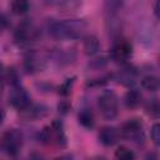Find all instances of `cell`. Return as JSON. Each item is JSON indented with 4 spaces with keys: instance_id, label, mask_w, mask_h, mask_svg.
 Segmentation results:
<instances>
[{
    "instance_id": "cell-1",
    "label": "cell",
    "mask_w": 160,
    "mask_h": 160,
    "mask_svg": "<svg viewBox=\"0 0 160 160\" xmlns=\"http://www.w3.org/2000/svg\"><path fill=\"white\" fill-rule=\"evenodd\" d=\"M88 24L81 19H70L64 21H55L49 26V34L56 40H76L82 38Z\"/></svg>"
},
{
    "instance_id": "cell-2",
    "label": "cell",
    "mask_w": 160,
    "mask_h": 160,
    "mask_svg": "<svg viewBox=\"0 0 160 160\" xmlns=\"http://www.w3.org/2000/svg\"><path fill=\"white\" fill-rule=\"evenodd\" d=\"M39 139L42 144H48V145H58L60 148L66 145V136H65V131H64V126L60 121H54L51 122V125L45 126L40 135Z\"/></svg>"
},
{
    "instance_id": "cell-3",
    "label": "cell",
    "mask_w": 160,
    "mask_h": 160,
    "mask_svg": "<svg viewBox=\"0 0 160 160\" xmlns=\"http://www.w3.org/2000/svg\"><path fill=\"white\" fill-rule=\"evenodd\" d=\"M98 106L104 119L112 120L118 116L119 112V100L115 92L106 90L102 91L98 99Z\"/></svg>"
},
{
    "instance_id": "cell-4",
    "label": "cell",
    "mask_w": 160,
    "mask_h": 160,
    "mask_svg": "<svg viewBox=\"0 0 160 160\" xmlns=\"http://www.w3.org/2000/svg\"><path fill=\"white\" fill-rule=\"evenodd\" d=\"M22 141H24V138L21 131H19L18 129H10L2 135L1 146L8 155L16 156L22 148Z\"/></svg>"
},
{
    "instance_id": "cell-5",
    "label": "cell",
    "mask_w": 160,
    "mask_h": 160,
    "mask_svg": "<svg viewBox=\"0 0 160 160\" xmlns=\"http://www.w3.org/2000/svg\"><path fill=\"white\" fill-rule=\"evenodd\" d=\"M39 38V30L31 21H22L15 30V40L21 45H29Z\"/></svg>"
},
{
    "instance_id": "cell-6",
    "label": "cell",
    "mask_w": 160,
    "mask_h": 160,
    "mask_svg": "<svg viewBox=\"0 0 160 160\" xmlns=\"http://www.w3.org/2000/svg\"><path fill=\"white\" fill-rule=\"evenodd\" d=\"M120 136H122L124 139L140 144L144 141V130H142V125L139 120L132 119L126 121L120 130Z\"/></svg>"
},
{
    "instance_id": "cell-7",
    "label": "cell",
    "mask_w": 160,
    "mask_h": 160,
    "mask_svg": "<svg viewBox=\"0 0 160 160\" xmlns=\"http://www.w3.org/2000/svg\"><path fill=\"white\" fill-rule=\"evenodd\" d=\"M11 86L12 88L9 94V102L16 110L24 111L25 109H28L30 106V96L26 92V90L22 86H20L19 84H15Z\"/></svg>"
},
{
    "instance_id": "cell-8",
    "label": "cell",
    "mask_w": 160,
    "mask_h": 160,
    "mask_svg": "<svg viewBox=\"0 0 160 160\" xmlns=\"http://www.w3.org/2000/svg\"><path fill=\"white\" fill-rule=\"evenodd\" d=\"M45 65H46L45 56L40 52H36V51L29 52L24 59V68L28 72H31V74L44 70Z\"/></svg>"
},
{
    "instance_id": "cell-9",
    "label": "cell",
    "mask_w": 160,
    "mask_h": 160,
    "mask_svg": "<svg viewBox=\"0 0 160 160\" xmlns=\"http://www.w3.org/2000/svg\"><path fill=\"white\" fill-rule=\"evenodd\" d=\"M131 54H132V46L130 42H128L125 40L118 41L111 49V58L116 62L128 61L131 58Z\"/></svg>"
},
{
    "instance_id": "cell-10",
    "label": "cell",
    "mask_w": 160,
    "mask_h": 160,
    "mask_svg": "<svg viewBox=\"0 0 160 160\" xmlns=\"http://www.w3.org/2000/svg\"><path fill=\"white\" fill-rule=\"evenodd\" d=\"M120 132L112 126H104L99 131V141L105 146H112L118 142Z\"/></svg>"
},
{
    "instance_id": "cell-11",
    "label": "cell",
    "mask_w": 160,
    "mask_h": 160,
    "mask_svg": "<svg viewBox=\"0 0 160 160\" xmlns=\"http://www.w3.org/2000/svg\"><path fill=\"white\" fill-rule=\"evenodd\" d=\"M138 72L131 66H125L118 72V80L125 86H131L136 80Z\"/></svg>"
},
{
    "instance_id": "cell-12",
    "label": "cell",
    "mask_w": 160,
    "mask_h": 160,
    "mask_svg": "<svg viewBox=\"0 0 160 160\" xmlns=\"http://www.w3.org/2000/svg\"><path fill=\"white\" fill-rule=\"evenodd\" d=\"M82 48H84V51L85 54L88 55H94L99 51L100 49V42L99 40L95 38V36H86L84 39V44H82Z\"/></svg>"
},
{
    "instance_id": "cell-13",
    "label": "cell",
    "mask_w": 160,
    "mask_h": 160,
    "mask_svg": "<svg viewBox=\"0 0 160 160\" xmlns=\"http://www.w3.org/2000/svg\"><path fill=\"white\" fill-rule=\"evenodd\" d=\"M124 100H125V105L129 109H135V108L139 106V104L141 101V95L136 90H129L125 94V99Z\"/></svg>"
},
{
    "instance_id": "cell-14",
    "label": "cell",
    "mask_w": 160,
    "mask_h": 160,
    "mask_svg": "<svg viewBox=\"0 0 160 160\" xmlns=\"http://www.w3.org/2000/svg\"><path fill=\"white\" fill-rule=\"evenodd\" d=\"M78 119H79V122H80L84 128H86V129H91V128L94 126V124H95L94 115H92V112H91L89 109H82V110L79 112Z\"/></svg>"
},
{
    "instance_id": "cell-15",
    "label": "cell",
    "mask_w": 160,
    "mask_h": 160,
    "mask_svg": "<svg viewBox=\"0 0 160 160\" xmlns=\"http://www.w3.org/2000/svg\"><path fill=\"white\" fill-rule=\"evenodd\" d=\"M29 10V0H12L11 12L15 15H24Z\"/></svg>"
},
{
    "instance_id": "cell-16",
    "label": "cell",
    "mask_w": 160,
    "mask_h": 160,
    "mask_svg": "<svg viewBox=\"0 0 160 160\" xmlns=\"http://www.w3.org/2000/svg\"><path fill=\"white\" fill-rule=\"evenodd\" d=\"M141 85L144 89H146L149 91H156V90H159V79L154 75L144 76L141 80Z\"/></svg>"
},
{
    "instance_id": "cell-17",
    "label": "cell",
    "mask_w": 160,
    "mask_h": 160,
    "mask_svg": "<svg viewBox=\"0 0 160 160\" xmlns=\"http://www.w3.org/2000/svg\"><path fill=\"white\" fill-rule=\"evenodd\" d=\"M115 158L120 159V160H131V159L135 158V155H134V152L130 149H128L125 146H120L115 151Z\"/></svg>"
},
{
    "instance_id": "cell-18",
    "label": "cell",
    "mask_w": 160,
    "mask_h": 160,
    "mask_svg": "<svg viewBox=\"0 0 160 160\" xmlns=\"http://www.w3.org/2000/svg\"><path fill=\"white\" fill-rule=\"evenodd\" d=\"M45 2L50 6H56L61 9H70L74 0H45Z\"/></svg>"
},
{
    "instance_id": "cell-19",
    "label": "cell",
    "mask_w": 160,
    "mask_h": 160,
    "mask_svg": "<svg viewBox=\"0 0 160 160\" xmlns=\"http://www.w3.org/2000/svg\"><path fill=\"white\" fill-rule=\"evenodd\" d=\"M122 5V0H106V11L111 15V14H115L118 10H120Z\"/></svg>"
},
{
    "instance_id": "cell-20",
    "label": "cell",
    "mask_w": 160,
    "mask_h": 160,
    "mask_svg": "<svg viewBox=\"0 0 160 160\" xmlns=\"http://www.w3.org/2000/svg\"><path fill=\"white\" fill-rule=\"evenodd\" d=\"M150 136H151V140L155 145H159L160 144V125L159 124H154L151 130H150Z\"/></svg>"
},
{
    "instance_id": "cell-21",
    "label": "cell",
    "mask_w": 160,
    "mask_h": 160,
    "mask_svg": "<svg viewBox=\"0 0 160 160\" xmlns=\"http://www.w3.org/2000/svg\"><path fill=\"white\" fill-rule=\"evenodd\" d=\"M72 82H74V78H72V79H68V80L60 86L59 92H60L61 95H66V94H69V92H70V89H71V86H72Z\"/></svg>"
},
{
    "instance_id": "cell-22",
    "label": "cell",
    "mask_w": 160,
    "mask_h": 160,
    "mask_svg": "<svg viewBox=\"0 0 160 160\" xmlns=\"http://www.w3.org/2000/svg\"><path fill=\"white\" fill-rule=\"evenodd\" d=\"M146 109H148V111H149L151 115L158 116V114H159V104H158V101H156V100L150 101Z\"/></svg>"
},
{
    "instance_id": "cell-23",
    "label": "cell",
    "mask_w": 160,
    "mask_h": 160,
    "mask_svg": "<svg viewBox=\"0 0 160 160\" xmlns=\"http://www.w3.org/2000/svg\"><path fill=\"white\" fill-rule=\"evenodd\" d=\"M6 24H8V22H6V19H5L2 15H0V32L6 28Z\"/></svg>"
},
{
    "instance_id": "cell-24",
    "label": "cell",
    "mask_w": 160,
    "mask_h": 160,
    "mask_svg": "<svg viewBox=\"0 0 160 160\" xmlns=\"http://www.w3.org/2000/svg\"><path fill=\"white\" fill-rule=\"evenodd\" d=\"M4 118H5V112H4V110H2V108L0 106V124L2 122V120H4Z\"/></svg>"
},
{
    "instance_id": "cell-25",
    "label": "cell",
    "mask_w": 160,
    "mask_h": 160,
    "mask_svg": "<svg viewBox=\"0 0 160 160\" xmlns=\"http://www.w3.org/2000/svg\"><path fill=\"white\" fill-rule=\"evenodd\" d=\"M1 92H2V78L0 76V95H1Z\"/></svg>"
},
{
    "instance_id": "cell-26",
    "label": "cell",
    "mask_w": 160,
    "mask_h": 160,
    "mask_svg": "<svg viewBox=\"0 0 160 160\" xmlns=\"http://www.w3.org/2000/svg\"><path fill=\"white\" fill-rule=\"evenodd\" d=\"M1 72H2V66H1V64H0V76H1Z\"/></svg>"
}]
</instances>
